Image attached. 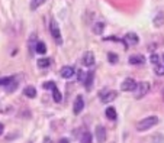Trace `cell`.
Listing matches in <instances>:
<instances>
[{"label": "cell", "instance_id": "7c38bea8", "mask_svg": "<svg viewBox=\"0 0 164 143\" xmlns=\"http://www.w3.org/2000/svg\"><path fill=\"white\" fill-rule=\"evenodd\" d=\"M93 80H95V72H87L86 78H84V87L86 90H90L93 85Z\"/></svg>", "mask_w": 164, "mask_h": 143}, {"label": "cell", "instance_id": "3957f363", "mask_svg": "<svg viewBox=\"0 0 164 143\" xmlns=\"http://www.w3.org/2000/svg\"><path fill=\"white\" fill-rule=\"evenodd\" d=\"M150 91V84L147 81H142L140 84H137V88L134 90V96L137 100H141L142 97H145Z\"/></svg>", "mask_w": 164, "mask_h": 143}, {"label": "cell", "instance_id": "2e32d148", "mask_svg": "<svg viewBox=\"0 0 164 143\" xmlns=\"http://www.w3.org/2000/svg\"><path fill=\"white\" fill-rule=\"evenodd\" d=\"M105 114H106V117H108L109 120H116V117H118V114H116V110H115V107H112V106H109V107L106 109Z\"/></svg>", "mask_w": 164, "mask_h": 143}, {"label": "cell", "instance_id": "7a4b0ae2", "mask_svg": "<svg viewBox=\"0 0 164 143\" xmlns=\"http://www.w3.org/2000/svg\"><path fill=\"white\" fill-rule=\"evenodd\" d=\"M49 32L52 35V39L55 41L57 45H61L63 44V36H61V31L58 28V23L55 22V19H51L49 20Z\"/></svg>", "mask_w": 164, "mask_h": 143}, {"label": "cell", "instance_id": "52a82bcc", "mask_svg": "<svg viewBox=\"0 0 164 143\" xmlns=\"http://www.w3.org/2000/svg\"><path fill=\"white\" fill-rule=\"evenodd\" d=\"M83 109H84V98H83V96H77L73 111H74V114H80L83 111Z\"/></svg>", "mask_w": 164, "mask_h": 143}, {"label": "cell", "instance_id": "d4e9b609", "mask_svg": "<svg viewBox=\"0 0 164 143\" xmlns=\"http://www.w3.org/2000/svg\"><path fill=\"white\" fill-rule=\"evenodd\" d=\"M108 59H109L110 64H116L119 58H118V55H116V54H113V52H109V54H108Z\"/></svg>", "mask_w": 164, "mask_h": 143}, {"label": "cell", "instance_id": "8fae6325", "mask_svg": "<svg viewBox=\"0 0 164 143\" xmlns=\"http://www.w3.org/2000/svg\"><path fill=\"white\" fill-rule=\"evenodd\" d=\"M128 61H129L131 65H142V64L145 62V56L144 55H131Z\"/></svg>", "mask_w": 164, "mask_h": 143}, {"label": "cell", "instance_id": "d6a6232c", "mask_svg": "<svg viewBox=\"0 0 164 143\" xmlns=\"http://www.w3.org/2000/svg\"><path fill=\"white\" fill-rule=\"evenodd\" d=\"M163 59H164V55H163Z\"/></svg>", "mask_w": 164, "mask_h": 143}, {"label": "cell", "instance_id": "1f68e13d", "mask_svg": "<svg viewBox=\"0 0 164 143\" xmlns=\"http://www.w3.org/2000/svg\"><path fill=\"white\" fill-rule=\"evenodd\" d=\"M161 93H163V97H164V88H163V91H161Z\"/></svg>", "mask_w": 164, "mask_h": 143}, {"label": "cell", "instance_id": "4dcf8cb0", "mask_svg": "<svg viewBox=\"0 0 164 143\" xmlns=\"http://www.w3.org/2000/svg\"><path fill=\"white\" fill-rule=\"evenodd\" d=\"M45 142H47V143H49V139H45Z\"/></svg>", "mask_w": 164, "mask_h": 143}, {"label": "cell", "instance_id": "4fadbf2b", "mask_svg": "<svg viewBox=\"0 0 164 143\" xmlns=\"http://www.w3.org/2000/svg\"><path fill=\"white\" fill-rule=\"evenodd\" d=\"M18 80V75H12V77H3L0 78V85H4V87H9L13 81Z\"/></svg>", "mask_w": 164, "mask_h": 143}, {"label": "cell", "instance_id": "5bb4252c", "mask_svg": "<svg viewBox=\"0 0 164 143\" xmlns=\"http://www.w3.org/2000/svg\"><path fill=\"white\" fill-rule=\"evenodd\" d=\"M35 52L39 54V55H44L45 52H47V45H45V42L38 41V42H36V46H35Z\"/></svg>", "mask_w": 164, "mask_h": 143}, {"label": "cell", "instance_id": "30bf717a", "mask_svg": "<svg viewBox=\"0 0 164 143\" xmlns=\"http://www.w3.org/2000/svg\"><path fill=\"white\" fill-rule=\"evenodd\" d=\"M83 65H86V66L95 65V55H93L92 51H87V52L83 55Z\"/></svg>", "mask_w": 164, "mask_h": 143}, {"label": "cell", "instance_id": "e0dca14e", "mask_svg": "<svg viewBox=\"0 0 164 143\" xmlns=\"http://www.w3.org/2000/svg\"><path fill=\"white\" fill-rule=\"evenodd\" d=\"M36 42H38V41H36V33L33 32L32 35H31V36H29V42H28V45H29V51H31V52H35V46H36Z\"/></svg>", "mask_w": 164, "mask_h": 143}, {"label": "cell", "instance_id": "ffe728a7", "mask_svg": "<svg viewBox=\"0 0 164 143\" xmlns=\"http://www.w3.org/2000/svg\"><path fill=\"white\" fill-rule=\"evenodd\" d=\"M52 97H54V101H57V103H60V101L63 100V96H61V93L58 91L57 85H55V87L52 88Z\"/></svg>", "mask_w": 164, "mask_h": 143}, {"label": "cell", "instance_id": "484cf974", "mask_svg": "<svg viewBox=\"0 0 164 143\" xmlns=\"http://www.w3.org/2000/svg\"><path fill=\"white\" fill-rule=\"evenodd\" d=\"M150 59H151V62H153L154 65H157V64H160V62H158V55H157V54H153Z\"/></svg>", "mask_w": 164, "mask_h": 143}, {"label": "cell", "instance_id": "9a60e30c", "mask_svg": "<svg viewBox=\"0 0 164 143\" xmlns=\"http://www.w3.org/2000/svg\"><path fill=\"white\" fill-rule=\"evenodd\" d=\"M23 94H25V97L35 98V97H36V90H35V87H32V85H28V87L23 90Z\"/></svg>", "mask_w": 164, "mask_h": 143}, {"label": "cell", "instance_id": "44dd1931", "mask_svg": "<svg viewBox=\"0 0 164 143\" xmlns=\"http://www.w3.org/2000/svg\"><path fill=\"white\" fill-rule=\"evenodd\" d=\"M80 143H92V134L89 132H84L80 137Z\"/></svg>", "mask_w": 164, "mask_h": 143}, {"label": "cell", "instance_id": "d6986e66", "mask_svg": "<svg viewBox=\"0 0 164 143\" xmlns=\"http://www.w3.org/2000/svg\"><path fill=\"white\" fill-rule=\"evenodd\" d=\"M154 72H155V75H160V77H163L164 75V64H157V65H154Z\"/></svg>", "mask_w": 164, "mask_h": 143}, {"label": "cell", "instance_id": "6da1fadb", "mask_svg": "<svg viewBox=\"0 0 164 143\" xmlns=\"http://www.w3.org/2000/svg\"><path fill=\"white\" fill-rule=\"evenodd\" d=\"M157 123H158V117H157V116H150V117H145V119H142V120L137 121L135 129H137L138 132H145V130L153 129Z\"/></svg>", "mask_w": 164, "mask_h": 143}, {"label": "cell", "instance_id": "cb8c5ba5", "mask_svg": "<svg viewBox=\"0 0 164 143\" xmlns=\"http://www.w3.org/2000/svg\"><path fill=\"white\" fill-rule=\"evenodd\" d=\"M45 3V0H32L31 1V10H36L39 6H42Z\"/></svg>", "mask_w": 164, "mask_h": 143}, {"label": "cell", "instance_id": "277c9868", "mask_svg": "<svg viewBox=\"0 0 164 143\" xmlns=\"http://www.w3.org/2000/svg\"><path fill=\"white\" fill-rule=\"evenodd\" d=\"M95 136H96V142H98V143H105V142H106L108 133H106V129H105V126H102V124L96 126Z\"/></svg>", "mask_w": 164, "mask_h": 143}, {"label": "cell", "instance_id": "9c48e42d", "mask_svg": "<svg viewBox=\"0 0 164 143\" xmlns=\"http://www.w3.org/2000/svg\"><path fill=\"white\" fill-rule=\"evenodd\" d=\"M60 75L63 78H66V80H68V78H71L73 75H74V68L73 66H63L61 69H60Z\"/></svg>", "mask_w": 164, "mask_h": 143}, {"label": "cell", "instance_id": "8992f818", "mask_svg": "<svg viewBox=\"0 0 164 143\" xmlns=\"http://www.w3.org/2000/svg\"><path fill=\"white\" fill-rule=\"evenodd\" d=\"M123 42H125V46H129V45H138L140 38H138L137 33L128 32L126 35H125V38H123Z\"/></svg>", "mask_w": 164, "mask_h": 143}, {"label": "cell", "instance_id": "603a6c76", "mask_svg": "<svg viewBox=\"0 0 164 143\" xmlns=\"http://www.w3.org/2000/svg\"><path fill=\"white\" fill-rule=\"evenodd\" d=\"M103 28H105V25H103L102 22L95 23V26H93V32L96 33V35H100V33L103 32Z\"/></svg>", "mask_w": 164, "mask_h": 143}, {"label": "cell", "instance_id": "f546056e", "mask_svg": "<svg viewBox=\"0 0 164 143\" xmlns=\"http://www.w3.org/2000/svg\"><path fill=\"white\" fill-rule=\"evenodd\" d=\"M60 143H68V140H67V139H61V140H60Z\"/></svg>", "mask_w": 164, "mask_h": 143}, {"label": "cell", "instance_id": "5b68a950", "mask_svg": "<svg viewBox=\"0 0 164 143\" xmlns=\"http://www.w3.org/2000/svg\"><path fill=\"white\" fill-rule=\"evenodd\" d=\"M135 88H137V82H135V80H134V78H126V80H123V81H122V84H120V90H122V91H125V93L134 91Z\"/></svg>", "mask_w": 164, "mask_h": 143}, {"label": "cell", "instance_id": "ba28073f", "mask_svg": "<svg viewBox=\"0 0 164 143\" xmlns=\"http://www.w3.org/2000/svg\"><path fill=\"white\" fill-rule=\"evenodd\" d=\"M116 97H118V93H116V91H113V90L106 91L105 94H102V103L108 104V103H110V101H113Z\"/></svg>", "mask_w": 164, "mask_h": 143}, {"label": "cell", "instance_id": "4316f807", "mask_svg": "<svg viewBox=\"0 0 164 143\" xmlns=\"http://www.w3.org/2000/svg\"><path fill=\"white\" fill-rule=\"evenodd\" d=\"M54 87H55V84L52 81H48V82H45L44 84V88H47V90H52Z\"/></svg>", "mask_w": 164, "mask_h": 143}, {"label": "cell", "instance_id": "ac0fdd59", "mask_svg": "<svg viewBox=\"0 0 164 143\" xmlns=\"http://www.w3.org/2000/svg\"><path fill=\"white\" fill-rule=\"evenodd\" d=\"M154 26H157V28H160V26H163L164 25V13H158L155 18H154Z\"/></svg>", "mask_w": 164, "mask_h": 143}, {"label": "cell", "instance_id": "83f0119b", "mask_svg": "<svg viewBox=\"0 0 164 143\" xmlns=\"http://www.w3.org/2000/svg\"><path fill=\"white\" fill-rule=\"evenodd\" d=\"M77 77L80 81H84V78H86V74L83 72V71H77Z\"/></svg>", "mask_w": 164, "mask_h": 143}, {"label": "cell", "instance_id": "f1b7e54d", "mask_svg": "<svg viewBox=\"0 0 164 143\" xmlns=\"http://www.w3.org/2000/svg\"><path fill=\"white\" fill-rule=\"evenodd\" d=\"M3 132H4V126H3V124L0 123V134H1Z\"/></svg>", "mask_w": 164, "mask_h": 143}, {"label": "cell", "instance_id": "7402d4cb", "mask_svg": "<svg viewBox=\"0 0 164 143\" xmlns=\"http://www.w3.org/2000/svg\"><path fill=\"white\" fill-rule=\"evenodd\" d=\"M51 65V59L49 58H42V59H39L38 61V66L39 68H47V66Z\"/></svg>", "mask_w": 164, "mask_h": 143}]
</instances>
